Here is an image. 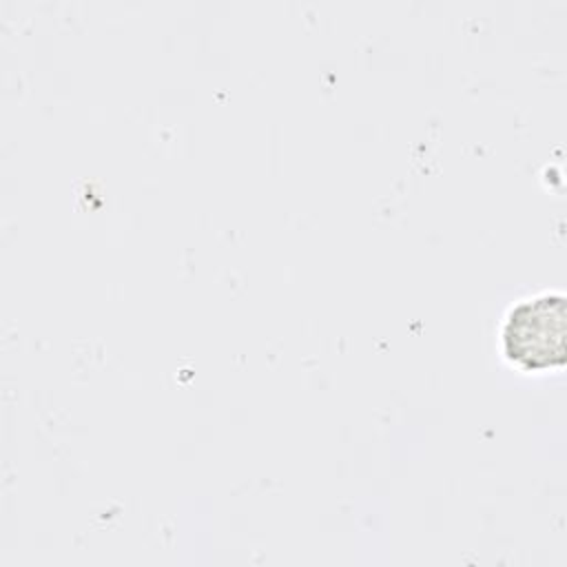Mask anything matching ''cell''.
<instances>
[{"instance_id":"6da1fadb","label":"cell","mask_w":567,"mask_h":567,"mask_svg":"<svg viewBox=\"0 0 567 567\" xmlns=\"http://www.w3.org/2000/svg\"><path fill=\"white\" fill-rule=\"evenodd\" d=\"M567 301L560 292H540L516 301L501 328L503 357L523 372L563 368L567 361Z\"/></svg>"}]
</instances>
